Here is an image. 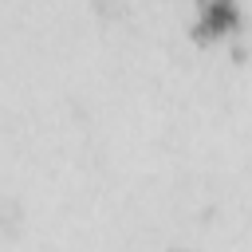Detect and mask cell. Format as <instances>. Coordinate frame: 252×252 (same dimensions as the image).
Instances as JSON below:
<instances>
[{"instance_id":"obj_1","label":"cell","mask_w":252,"mask_h":252,"mask_svg":"<svg viewBox=\"0 0 252 252\" xmlns=\"http://www.w3.org/2000/svg\"><path fill=\"white\" fill-rule=\"evenodd\" d=\"M240 32V4L236 0H201L193 35L197 39H228Z\"/></svg>"}]
</instances>
